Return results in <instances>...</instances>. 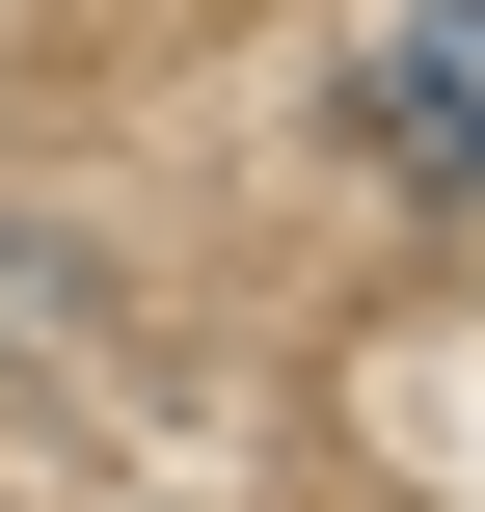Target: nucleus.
Wrapping results in <instances>:
<instances>
[{"instance_id": "nucleus-1", "label": "nucleus", "mask_w": 485, "mask_h": 512, "mask_svg": "<svg viewBox=\"0 0 485 512\" xmlns=\"http://www.w3.org/2000/svg\"><path fill=\"white\" fill-rule=\"evenodd\" d=\"M378 162L405 189H485V0H405L378 27Z\"/></svg>"}]
</instances>
